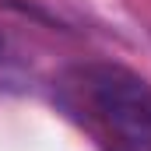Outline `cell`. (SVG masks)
Segmentation results:
<instances>
[{
	"instance_id": "1",
	"label": "cell",
	"mask_w": 151,
	"mask_h": 151,
	"mask_svg": "<svg viewBox=\"0 0 151 151\" xmlns=\"http://www.w3.org/2000/svg\"><path fill=\"white\" fill-rule=\"evenodd\" d=\"M63 106L106 151H151V84L119 63H84L60 81Z\"/></svg>"
}]
</instances>
